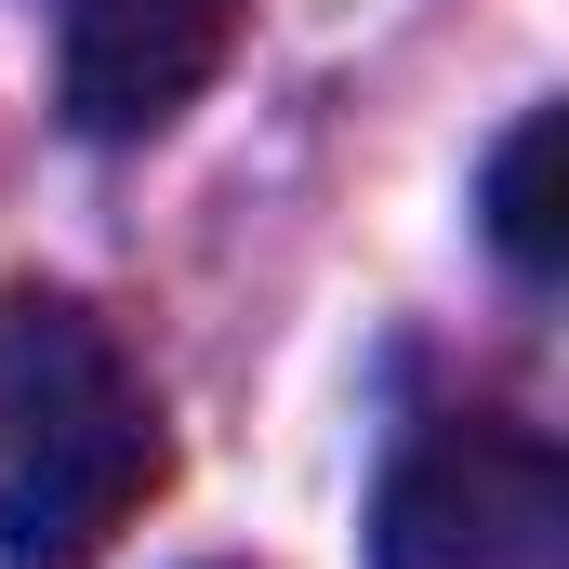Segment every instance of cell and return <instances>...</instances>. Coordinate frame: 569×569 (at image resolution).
<instances>
[{
    "instance_id": "obj_3",
    "label": "cell",
    "mask_w": 569,
    "mask_h": 569,
    "mask_svg": "<svg viewBox=\"0 0 569 569\" xmlns=\"http://www.w3.org/2000/svg\"><path fill=\"white\" fill-rule=\"evenodd\" d=\"M239 13L252 0H67V120L107 146L186 120L239 53Z\"/></svg>"
},
{
    "instance_id": "obj_4",
    "label": "cell",
    "mask_w": 569,
    "mask_h": 569,
    "mask_svg": "<svg viewBox=\"0 0 569 569\" xmlns=\"http://www.w3.org/2000/svg\"><path fill=\"white\" fill-rule=\"evenodd\" d=\"M477 239H490L517 279H569V93L530 107L517 133L490 146V172H477Z\"/></svg>"
},
{
    "instance_id": "obj_2",
    "label": "cell",
    "mask_w": 569,
    "mask_h": 569,
    "mask_svg": "<svg viewBox=\"0 0 569 569\" xmlns=\"http://www.w3.org/2000/svg\"><path fill=\"white\" fill-rule=\"evenodd\" d=\"M371 569H569V450L517 425H425L385 463Z\"/></svg>"
},
{
    "instance_id": "obj_1",
    "label": "cell",
    "mask_w": 569,
    "mask_h": 569,
    "mask_svg": "<svg viewBox=\"0 0 569 569\" xmlns=\"http://www.w3.org/2000/svg\"><path fill=\"white\" fill-rule=\"evenodd\" d=\"M172 477L159 398L67 291H0V569H93Z\"/></svg>"
}]
</instances>
